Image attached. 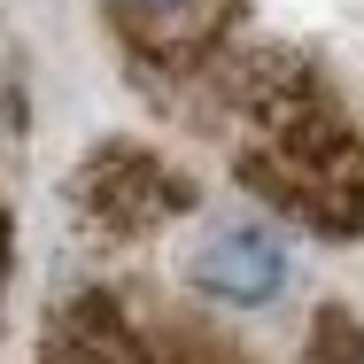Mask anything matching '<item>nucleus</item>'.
<instances>
[{
    "instance_id": "f257e3e1",
    "label": "nucleus",
    "mask_w": 364,
    "mask_h": 364,
    "mask_svg": "<svg viewBox=\"0 0 364 364\" xmlns=\"http://www.w3.org/2000/svg\"><path fill=\"white\" fill-rule=\"evenodd\" d=\"M218 171L326 248L364 240V117L357 101L279 39H232L202 77L171 93Z\"/></svg>"
},
{
    "instance_id": "f03ea898",
    "label": "nucleus",
    "mask_w": 364,
    "mask_h": 364,
    "mask_svg": "<svg viewBox=\"0 0 364 364\" xmlns=\"http://www.w3.org/2000/svg\"><path fill=\"white\" fill-rule=\"evenodd\" d=\"M39 364H248L240 341H225L218 326L186 302L132 279H101L55 302Z\"/></svg>"
},
{
    "instance_id": "7ed1b4c3",
    "label": "nucleus",
    "mask_w": 364,
    "mask_h": 364,
    "mask_svg": "<svg viewBox=\"0 0 364 364\" xmlns=\"http://www.w3.org/2000/svg\"><path fill=\"white\" fill-rule=\"evenodd\" d=\"M101 16L124 70L163 101L202 77L232 39H248V0H101Z\"/></svg>"
},
{
    "instance_id": "20e7f679",
    "label": "nucleus",
    "mask_w": 364,
    "mask_h": 364,
    "mask_svg": "<svg viewBox=\"0 0 364 364\" xmlns=\"http://www.w3.org/2000/svg\"><path fill=\"white\" fill-rule=\"evenodd\" d=\"M194 202H202V186L147 140H101L77 163V186H70L77 225L101 240H155L178 218H194Z\"/></svg>"
},
{
    "instance_id": "39448f33",
    "label": "nucleus",
    "mask_w": 364,
    "mask_h": 364,
    "mask_svg": "<svg viewBox=\"0 0 364 364\" xmlns=\"http://www.w3.org/2000/svg\"><path fill=\"white\" fill-rule=\"evenodd\" d=\"M287 240L272 225H218L194 256H186V287L210 310H272L287 294Z\"/></svg>"
},
{
    "instance_id": "423d86ee",
    "label": "nucleus",
    "mask_w": 364,
    "mask_h": 364,
    "mask_svg": "<svg viewBox=\"0 0 364 364\" xmlns=\"http://www.w3.org/2000/svg\"><path fill=\"white\" fill-rule=\"evenodd\" d=\"M310 364H364V326L349 310H318L310 318Z\"/></svg>"
},
{
    "instance_id": "0eeeda50",
    "label": "nucleus",
    "mask_w": 364,
    "mask_h": 364,
    "mask_svg": "<svg viewBox=\"0 0 364 364\" xmlns=\"http://www.w3.org/2000/svg\"><path fill=\"white\" fill-rule=\"evenodd\" d=\"M8 272H16V232H8V210H0V310H8Z\"/></svg>"
}]
</instances>
